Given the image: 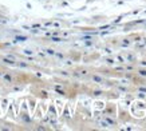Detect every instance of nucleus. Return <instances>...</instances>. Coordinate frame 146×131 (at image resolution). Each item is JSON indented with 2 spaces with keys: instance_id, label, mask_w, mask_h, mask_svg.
I'll return each instance as SVG.
<instances>
[{
  "instance_id": "f257e3e1",
  "label": "nucleus",
  "mask_w": 146,
  "mask_h": 131,
  "mask_svg": "<svg viewBox=\"0 0 146 131\" xmlns=\"http://www.w3.org/2000/svg\"><path fill=\"white\" fill-rule=\"evenodd\" d=\"M93 79H94V80H97V82H99V83H102V82H103V79L99 78V76H93Z\"/></svg>"
},
{
  "instance_id": "f03ea898",
  "label": "nucleus",
  "mask_w": 146,
  "mask_h": 131,
  "mask_svg": "<svg viewBox=\"0 0 146 131\" xmlns=\"http://www.w3.org/2000/svg\"><path fill=\"white\" fill-rule=\"evenodd\" d=\"M139 74H141V75H146V70L145 71H139Z\"/></svg>"
}]
</instances>
